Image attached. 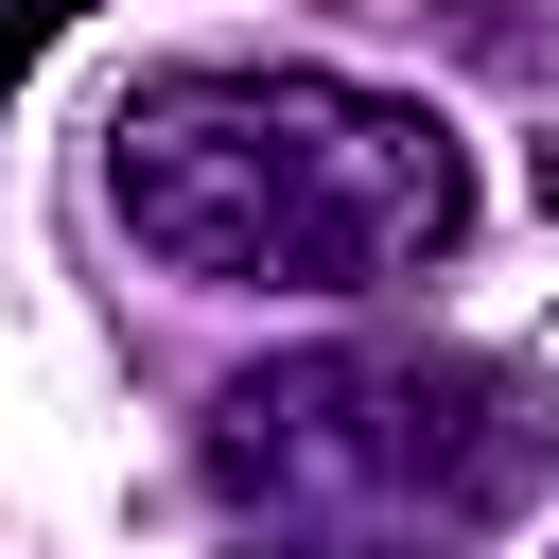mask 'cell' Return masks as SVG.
<instances>
[{
    "label": "cell",
    "mask_w": 559,
    "mask_h": 559,
    "mask_svg": "<svg viewBox=\"0 0 559 559\" xmlns=\"http://www.w3.org/2000/svg\"><path fill=\"white\" fill-rule=\"evenodd\" d=\"M105 227L192 297H384V280L454 262L472 157L419 87L192 52L105 105Z\"/></svg>",
    "instance_id": "6da1fadb"
},
{
    "label": "cell",
    "mask_w": 559,
    "mask_h": 559,
    "mask_svg": "<svg viewBox=\"0 0 559 559\" xmlns=\"http://www.w3.org/2000/svg\"><path fill=\"white\" fill-rule=\"evenodd\" d=\"M70 17H87V0H0V87H17V70H35V52L70 35Z\"/></svg>",
    "instance_id": "3957f363"
},
{
    "label": "cell",
    "mask_w": 559,
    "mask_h": 559,
    "mask_svg": "<svg viewBox=\"0 0 559 559\" xmlns=\"http://www.w3.org/2000/svg\"><path fill=\"white\" fill-rule=\"evenodd\" d=\"M559 489V367L454 332H332L210 384V507L262 559H472Z\"/></svg>",
    "instance_id": "7a4b0ae2"
}]
</instances>
